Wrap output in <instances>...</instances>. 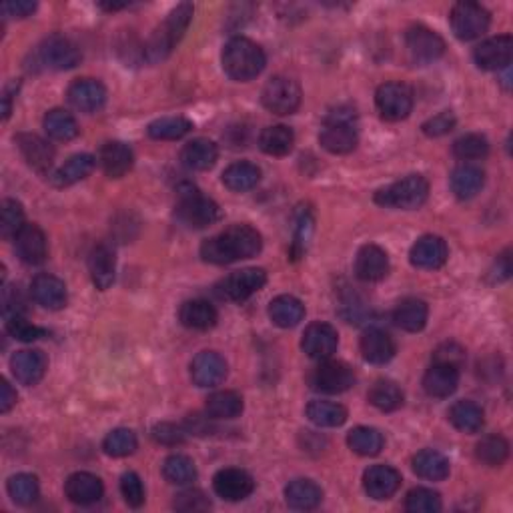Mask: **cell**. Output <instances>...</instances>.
<instances>
[{"instance_id":"6da1fadb","label":"cell","mask_w":513,"mask_h":513,"mask_svg":"<svg viewBox=\"0 0 513 513\" xmlns=\"http://www.w3.org/2000/svg\"><path fill=\"white\" fill-rule=\"evenodd\" d=\"M263 249V237L251 225H231L201 245V256L211 265H231L251 259Z\"/></svg>"},{"instance_id":"7a4b0ae2","label":"cell","mask_w":513,"mask_h":513,"mask_svg":"<svg viewBox=\"0 0 513 513\" xmlns=\"http://www.w3.org/2000/svg\"><path fill=\"white\" fill-rule=\"evenodd\" d=\"M193 13L195 8L191 3H181L177 8H172L167 19L155 29L151 38L147 40L143 55L148 63L156 64L167 59L172 48L185 37L189 24L193 21Z\"/></svg>"},{"instance_id":"3957f363","label":"cell","mask_w":513,"mask_h":513,"mask_svg":"<svg viewBox=\"0 0 513 513\" xmlns=\"http://www.w3.org/2000/svg\"><path fill=\"white\" fill-rule=\"evenodd\" d=\"M221 59L223 71L239 82H249L256 79L263 72L265 64H267V56H265L263 48L245 37L231 38L225 48H223Z\"/></svg>"},{"instance_id":"277c9868","label":"cell","mask_w":513,"mask_h":513,"mask_svg":"<svg viewBox=\"0 0 513 513\" xmlns=\"http://www.w3.org/2000/svg\"><path fill=\"white\" fill-rule=\"evenodd\" d=\"M429 197V183L425 177L409 175L401 181H395L382 191L375 193V203L387 206V209H401L413 211L425 205Z\"/></svg>"},{"instance_id":"5b68a950","label":"cell","mask_w":513,"mask_h":513,"mask_svg":"<svg viewBox=\"0 0 513 513\" xmlns=\"http://www.w3.org/2000/svg\"><path fill=\"white\" fill-rule=\"evenodd\" d=\"M357 127H355V114L351 111H335L325 119L319 132V143L325 151L333 155H347L357 147Z\"/></svg>"},{"instance_id":"8992f818","label":"cell","mask_w":513,"mask_h":513,"mask_svg":"<svg viewBox=\"0 0 513 513\" xmlns=\"http://www.w3.org/2000/svg\"><path fill=\"white\" fill-rule=\"evenodd\" d=\"M175 217L189 229H206L221 219V209L213 198L201 195L195 189L181 193L175 206Z\"/></svg>"},{"instance_id":"52a82bcc","label":"cell","mask_w":513,"mask_h":513,"mask_svg":"<svg viewBox=\"0 0 513 513\" xmlns=\"http://www.w3.org/2000/svg\"><path fill=\"white\" fill-rule=\"evenodd\" d=\"M301 87L289 77H273L263 88V106L273 114L287 117L293 114L301 105Z\"/></svg>"},{"instance_id":"ba28073f","label":"cell","mask_w":513,"mask_h":513,"mask_svg":"<svg viewBox=\"0 0 513 513\" xmlns=\"http://www.w3.org/2000/svg\"><path fill=\"white\" fill-rule=\"evenodd\" d=\"M309 383L319 393H345L355 385V371L345 361L325 359L319 361V366L313 369Z\"/></svg>"},{"instance_id":"9c48e42d","label":"cell","mask_w":513,"mask_h":513,"mask_svg":"<svg viewBox=\"0 0 513 513\" xmlns=\"http://www.w3.org/2000/svg\"><path fill=\"white\" fill-rule=\"evenodd\" d=\"M37 56L40 64H45L51 71H71L80 64L82 53L80 48L72 43L71 38L63 35L46 37L37 48Z\"/></svg>"},{"instance_id":"30bf717a","label":"cell","mask_w":513,"mask_h":513,"mask_svg":"<svg viewBox=\"0 0 513 513\" xmlns=\"http://www.w3.org/2000/svg\"><path fill=\"white\" fill-rule=\"evenodd\" d=\"M492 16L477 3H458L451 8V29L459 40H475L490 29Z\"/></svg>"},{"instance_id":"8fae6325","label":"cell","mask_w":513,"mask_h":513,"mask_svg":"<svg viewBox=\"0 0 513 513\" xmlns=\"http://www.w3.org/2000/svg\"><path fill=\"white\" fill-rule=\"evenodd\" d=\"M375 105L385 121H403L413 109V90L405 82H385L377 88Z\"/></svg>"},{"instance_id":"7c38bea8","label":"cell","mask_w":513,"mask_h":513,"mask_svg":"<svg viewBox=\"0 0 513 513\" xmlns=\"http://www.w3.org/2000/svg\"><path fill=\"white\" fill-rule=\"evenodd\" d=\"M265 283H267V273H265V269L249 267L231 273V275H227L217 285V291L223 299L241 303L249 299L256 291H261Z\"/></svg>"},{"instance_id":"4fadbf2b","label":"cell","mask_w":513,"mask_h":513,"mask_svg":"<svg viewBox=\"0 0 513 513\" xmlns=\"http://www.w3.org/2000/svg\"><path fill=\"white\" fill-rule=\"evenodd\" d=\"M405 45L411 59L419 64L435 63L445 53V40L427 27H411L405 35Z\"/></svg>"},{"instance_id":"5bb4252c","label":"cell","mask_w":513,"mask_h":513,"mask_svg":"<svg viewBox=\"0 0 513 513\" xmlns=\"http://www.w3.org/2000/svg\"><path fill=\"white\" fill-rule=\"evenodd\" d=\"M213 490L225 501H243L253 493L255 482L245 469L225 467L214 474Z\"/></svg>"},{"instance_id":"9a60e30c","label":"cell","mask_w":513,"mask_h":513,"mask_svg":"<svg viewBox=\"0 0 513 513\" xmlns=\"http://www.w3.org/2000/svg\"><path fill=\"white\" fill-rule=\"evenodd\" d=\"M339 345V335L337 329L329 323H311V325L305 329L301 347L303 351L307 353V357L315 361H325L333 357V353L337 351Z\"/></svg>"},{"instance_id":"2e32d148","label":"cell","mask_w":513,"mask_h":513,"mask_svg":"<svg viewBox=\"0 0 513 513\" xmlns=\"http://www.w3.org/2000/svg\"><path fill=\"white\" fill-rule=\"evenodd\" d=\"M513 56V38L509 35H500L484 40L475 46L474 61L484 71H503L508 69Z\"/></svg>"},{"instance_id":"e0dca14e","label":"cell","mask_w":513,"mask_h":513,"mask_svg":"<svg viewBox=\"0 0 513 513\" xmlns=\"http://www.w3.org/2000/svg\"><path fill=\"white\" fill-rule=\"evenodd\" d=\"M448 256H450L448 243L437 235H424L421 239H417L409 251V261L413 267L425 271L442 269L445 261H448Z\"/></svg>"},{"instance_id":"ac0fdd59","label":"cell","mask_w":513,"mask_h":513,"mask_svg":"<svg viewBox=\"0 0 513 513\" xmlns=\"http://www.w3.org/2000/svg\"><path fill=\"white\" fill-rule=\"evenodd\" d=\"M14 251L27 265H43L48 256V241L45 231L35 223H27L14 237Z\"/></svg>"},{"instance_id":"d6986e66","label":"cell","mask_w":513,"mask_h":513,"mask_svg":"<svg viewBox=\"0 0 513 513\" xmlns=\"http://www.w3.org/2000/svg\"><path fill=\"white\" fill-rule=\"evenodd\" d=\"M46 355L40 349H22L16 351L11 357V369L14 379L21 385L27 387L40 383V379L46 374Z\"/></svg>"},{"instance_id":"ffe728a7","label":"cell","mask_w":513,"mask_h":513,"mask_svg":"<svg viewBox=\"0 0 513 513\" xmlns=\"http://www.w3.org/2000/svg\"><path fill=\"white\" fill-rule=\"evenodd\" d=\"M401 474L389 466H371L363 474V490L371 500H389L401 487Z\"/></svg>"},{"instance_id":"44dd1931","label":"cell","mask_w":513,"mask_h":513,"mask_svg":"<svg viewBox=\"0 0 513 513\" xmlns=\"http://www.w3.org/2000/svg\"><path fill=\"white\" fill-rule=\"evenodd\" d=\"M227 377V361L214 351H201L191 363V379L197 387H217Z\"/></svg>"},{"instance_id":"7402d4cb","label":"cell","mask_w":513,"mask_h":513,"mask_svg":"<svg viewBox=\"0 0 513 513\" xmlns=\"http://www.w3.org/2000/svg\"><path fill=\"white\" fill-rule=\"evenodd\" d=\"M69 103L80 113H98L106 103V88L103 82L95 79H80L74 80L69 87Z\"/></svg>"},{"instance_id":"603a6c76","label":"cell","mask_w":513,"mask_h":513,"mask_svg":"<svg viewBox=\"0 0 513 513\" xmlns=\"http://www.w3.org/2000/svg\"><path fill=\"white\" fill-rule=\"evenodd\" d=\"M64 493L77 506H93V503L101 501L105 485L101 479L88 474V471H77L64 482Z\"/></svg>"},{"instance_id":"cb8c5ba5","label":"cell","mask_w":513,"mask_h":513,"mask_svg":"<svg viewBox=\"0 0 513 513\" xmlns=\"http://www.w3.org/2000/svg\"><path fill=\"white\" fill-rule=\"evenodd\" d=\"M16 145H19V151L24 156V161L29 163V167H32L37 172L51 171L55 163V148L48 140L38 135H32V132H21V135L16 137Z\"/></svg>"},{"instance_id":"d4e9b609","label":"cell","mask_w":513,"mask_h":513,"mask_svg":"<svg viewBox=\"0 0 513 513\" xmlns=\"http://www.w3.org/2000/svg\"><path fill=\"white\" fill-rule=\"evenodd\" d=\"M30 295L38 305L45 309L59 311L63 309L66 301H69V293H66V285L59 277L48 275V273H40L30 283Z\"/></svg>"},{"instance_id":"484cf974","label":"cell","mask_w":513,"mask_h":513,"mask_svg":"<svg viewBox=\"0 0 513 513\" xmlns=\"http://www.w3.org/2000/svg\"><path fill=\"white\" fill-rule=\"evenodd\" d=\"M389 256L377 245H363L355 256V275L366 283H375L387 277Z\"/></svg>"},{"instance_id":"4316f807","label":"cell","mask_w":513,"mask_h":513,"mask_svg":"<svg viewBox=\"0 0 513 513\" xmlns=\"http://www.w3.org/2000/svg\"><path fill=\"white\" fill-rule=\"evenodd\" d=\"M97 161L101 164V169L106 177L121 179L132 169L135 155H132L129 145L121 143V140H111V143L103 145L101 151H98Z\"/></svg>"},{"instance_id":"83f0119b","label":"cell","mask_w":513,"mask_h":513,"mask_svg":"<svg viewBox=\"0 0 513 513\" xmlns=\"http://www.w3.org/2000/svg\"><path fill=\"white\" fill-rule=\"evenodd\" d=\"M359 349L363 359L371 363V366H385V363L393 359L395 343L391 335L385 333L383 329L371 327L361 335Z\"/></svg>"},{"instance_id":"f1b7e54d","label":"cell","mask_w":513,"mask_h":513,"mask_svg":"<svg viewBox=\"0 0 513 513\" xmlns=\"http://www.w3.org/2000/svg\"><path fill=\"white\" fill-rule=\"evenodd\" d=\"M88 271L98 291H106L114 283L117 256L109 245H97L88 255Z\"/></svg>"},{"instance_id":"f546056e","label":"cell","mask_w":513,"mask_h":513,"mask_svg":"<svg viewBox=\"0 0 513 513\" xmlns=\"http://www.w3.org/2000/svg\"><path fill=\"white\" fill-rule=\"evenodd\" d=\"M484 183L485 172L474 163H463L451 172V191L461 201H469V198L477 197L482 193Z\"/></svg>"},{"instance_id":"4dcf8cb0","label":"cell","mask_w":513,"mask_h":513,"mask_svg":"<svg viewBox=\"0 0 513 513\" xmlns=\"http://www.w3.org/2000/svg\"><path fill=\"white\" fill-rule=\"evenodd\" d=\"M458 385H459V369L443 366V363H433L424 377L425 393L429 397H437V399H445V397L453 395Z\"/></svg>"},{"instance_id":"1f68e13d","label":"cell","mask_w":513,"mask_h":513,"mask_svg":"<svg viewBox=\"0 0 513 513\" xmlns=\"http://www.w3.org/2000/svg\"><path fill=\"white\" fill-rule=\"evenodd\" d=\"M179 321L183 323L187 329L206 331V329L217 325L219 313L209 301L191 299V301H185L183 305H181Z\"/></svg>"},{"instance_id":"d6a6232c","label":"cell","mask_w":513,"mask_h":513,"mask_svg":"<svg viewBox=\"0 0 513 513\" xmlns=\"http://www.w3.org/2000/svg\"><path fill=\"white\" fill-rule=\"evenodd\" d=\"M285 501L289 508L297 511L315 509L323 501V490L311 479H293L285 487Z\"/></svg>"},{"instance_id":"836d02e7","label":"cell","mask_w":513,"mask_h":513,"mask_svg":"<svg viewBox=\"0 0 513 513\" xmlns=\"http://www.w3.org/2000/svg\"><path fill=\"white\" fill-rule=\"evenodd\" d=\"M219 159V148L209 139H195L181 151V161L191 171H209Z\"/></svg>"},{"instance_id":"e575fe53","label":"cell","mask_w":513,"mask_h":513,"mask_svg":"<svg viewBox=\"0 0 513 513\" xmlns=\"http://www.w3.org/2000/svg\"><path fill=\"white\" fill-rule=\"evenodd\" d=\"M269 317L281 329L297 327L305 319V305L293 295H279L269 303Z\"/></svg>"},{"instance_id":"d590c367","label":"cell","mask_w":513,"mask_h":513,"mask_svg":"<svg viewBox=\"0 0 513 513\" xmlns=\"http://www.w3.org/2000/svg\"><path fill=\"white\" fill-rule=\"evenodd\" d=\"M411 466L416 475L427 482H443L445 477H450V459L435 450L419 451L413 458Z\"/></svg>"},{"instance_id":"8d00e7d4","label":"cell","mask_w":513,"mask_h":513,"mask_svg":"<svg viewBox=\"0 0 513 513\" xmlns=\"http://www.w3.org/2000/svg\"><path fill=\"white\" fill-rule=\"evenodd\" d=\"M95 156L93 155H87V153H80V155H74L71 156L69 161H66L61 169H56L53 172V185L55 187H71L74 183H79V181L87 179L90 172L95 169Z\"/></svg>"},{"instance_id":"74e56055","label":"cell","mask_w":513,"mask_h":513,"mask_svg":"<svg viewBox=\"0 0 513 513\" xmlns=\"http://www.w3.org/2000/svg\"><path fill=\"white\" fill-rule=\"evenodd\" d=\"M261 181V169L253 163L239 161L223 171V185L235 193L251 191Z\"/></svg>"},{"instance_id":"f35d334b","label":"cell","mask_w":513,"mask_h":513,"mask_svg":"<svg viewBox=\"0 0 513 513\" xmlns=\"http://www.w3.org/2000/svg\"><path fill=\"white\" fill-rule=\"evenodd\" d=\"M429 309L427 303L416 299V297H409L399 303V307L393 313V321L397 323V327H401L408 333H417V331L424 329L427 325Z\"/></svg>"},{"instance_id":"ab89813d","label":"cell","mask_w":513,"mask_h":513,"mask_svg":"<svg viewBox=\"0 0 513 513\" xmlns=\"http://www.w3.org/2000/svg\"><path fill=\"white\" fill-rule=\"evenodd\" d=\"M205 409L211 419H237L243 413V397L237 391H217L206 397Z\"/></svg>"},{"instance_id":"60d3db41","label":"cell","mask_w":513,"mask_h":513,"mask_svg":"<svg viewBox=\"0 0 513 513\" xmlns=\"http://www.w3.org/2000/svg\"><path fill=\"white\" fill-rule=\"evenodd\" d=\"M450 421L463 433H477L484 427V411L474 401H458L450 409Z\"/></svg>"},{"instance_id":"b9f144b4","label":"cell","mask_w":513,"mask_h":513,"mask_svg":"<svg viewBox=\"0 0 513 513\" xmlns=\"http://www.w3.org/2000/svg\"><path fill=\"white\" fill-rule=\"evenodd\" d=\"M295 135L293 130L285 125L267 127L259 135V147L263 153L271 156H285L293 151Z\"/></svg>"},{"instance_id":"7bdbcfd3","label":"cell","mask_w":513,"mask_h":513,"mask_svg":"<svg viewBox=\"0 0 513 513\" xmlns=\"http://www.w3.org/2000/svg\"><path fill=\"white\" fill-rule=\"evenodd\" d=\"M45 130L46 135L59 143H69L79 135V122L69 111L53 109L45 117Z\"/></svg>"},{"instance_id":"ee69618b","label":"cell","mask_w":513,"mask_h":513,"mask_svg":"<svg viewBox=\"0 0 513 513\" xmlns=\"http://www.w3.org/2000/svg\"><path fill=\"white\" fill-rule=\"evenodd\" d=\"M383 435L374 427H355L347 435V445L353 453L363 455V458H374L383 450Z\"/></svg>"},{"instance_id":"f6af8a7d","label":"cell","mask_w":513,"mask_h":513,"mask_svg":"<svg viewBox=\"0 0 513 513\" xmlns=\"http://www.w3.org/2000/svg\"><path fill=\"white\" fill-rule=\"evenodd\" d=\"M369 403L379 411H397L403 405V391L401 387L389 382V379H379L369 389Z\"/></svg>"},{"instance_id":"bcb514c9","label":"cell","mask_w":513,"mask_h":513,"mask_svg":"<svg viewBox=\"0 0 513 513\" xmlns=\"http://www.w3.org/2000/svg\"><path fill=\"white\" fill-rule=\"evenodd\" d=\"M163 475L172 485H191L197 479V467L187 455H169L163 463Z\"/></svg>"},{"instance_id":"7dc6e473","label":"cell","mask_w":513,"mask_h":513,"mask_svg":"<svg viewBox=\"0 0 513 513\" xmlns=\"http://www.w3.org/2000/svg\"><path fill=\"white\" fill-rule=\"evenodd\" d=\"M307 417L319 427H341L347 421V409L333 401H311Z\"/></svg>"},{"instance_id":"c3c4849f","label":"cell","mask_w":513,"mask_h":513,"mask_svg":"<svg viewBox=\"0 0 513 513\" xmlns=\"http://www.w3.org/2000/svg\"><path fill=\"white\" fill-rule=\"evenodd\" d=\"M193 130V122L185 117H163L148 125V137L155 140H179Z\"/></svg>"},{"instance_id":"681fc988","label":"cell","mask_w":513,"mask_h":513,"mask_svg":"<svg viewBox=\"0 0 513 513\" xmlns=\"http://www.w3.org/2000/svg\"><path fill=\"white\" fill-rule=\"evenodd\" d=\"M6 490L14 503H19V506H30V503L38 500L40 485L38 479L32 474H16L8 479Z\"/></svg>"},{"instance_id":"f907efd6","label":"cell","mask_w":513,"mask_h":513,"mask_svg":"<svg viewBox=\"0 0 513 513\" xmlns=\"http://www.w3.org/2000/svg\"><path fill=\"white\" fill-rule=\"evenodd\" d=\"M477 459L490 467H498L509 455V443L501 435H487L475 448Z\"/></svg>"},{"instance_id":"816d5d0a","label":"cell","mask_w":513,"mask_h":513,"mask_svg":"<svg viewBox=\"0 0 513 513\" xmlns=\"http://www.w3.org/2000/svg\"><path fill=\"white\" fill-rule=\"evenodd\" d=\"M487 153H490V140L484 135H477V132L463 135L453 143V155L461 161L485 159Z\"/></svg>"},{"instance_id":"f5cc1de1","label":"cell","mask_w":513,"mask_h":513,"mask_svg":"<svg viewBox=\"0 0 513 513\" xmlns=\"http://www.w3.org/2000/svg\"><path fill=\"white\" fill-rule=\"evenodd\" d=\"M137 435L130 429L119 427L113 429V432L105 437L103 442V451L109 455V458H127V455L135 453L137 450Z\"/></svg>"},{"instance_id":"db71d44e","label":"cell","mask_w":513,"mask_h":513,"mask_svg":"<svg viewBox=\"0 0 513 513\" xmlns=\"http://www.w3.org/2000/svg\"><path fill=\"white\" fill-rule=\"evenodd\" d=\"M24 225L27 223H24L22 205L14 198H4L3 211H0V235L4 239H14Z\"/></svg>"},{"instance_id":"11a10c76","label":"cell","mask_w":513,"mask_h":513,"mask_svg":"<svg viewBox=\"0 0 513 513\" xmlns=\"http://www.w3.org/2000/svg\"><path fill=\"white\" fill-rule=\"evenodd\" d=\"M405 509L409 513H437L442 511V495L427 487H416L405 498Z\"/></svg>"},{"instance_id":"9f6ffc18","label":"cell","mask_w":513,"mask_h":513,"mask_svg":"<svg viewBox=\"0 0 513 513\" xmlns=\"http://www.w3.org/2000/svg\"><path fill=\"white\" fill-rule=\"evenodd\" d=\"M4 327H6L8 335L19 339V341H24V343L37 341V339H40L46 333L45 329L32 325L29 319H24L22 313H19V315H8Z\"/></svg>"},{"instance_id":"6f0895ef","label":"cell","mask_w":513,"mask_h":513,"mask_svg":"<svg viewBox=\"0 0 513 513\" xmlns=\"http://www.w3.org/2000/svg\"><path fill=\"white\" fill-rule=\"evenodd\" d=\"M121 493L130 508H140L145 503V485L135 471H127L121 477Z\"/></svg>"},{"instance_id":"680465c9","label":"cell","mask_w":513,"mask_h":513,"mask_svg":"<svg viewBox=\"0 0 513 513\" xmlns=\"http://www.w3.org/2000/svg\"><path fill=\"white\" fill-rule=\"evenodd\" d=\"M175 508L181 511H205L211 508L209 498L198 490L181 492L175 500Z\"/></svg>"},{"instance_id":"91938a15","label":"cell","mask_w":513,"mask_h":513,"mask_svg":"<svg viewBox=\"0 0 513 513\" xmlns=\"http://www.w3.org/2000/svg\"><path fill=\"white\" fill-rule=\"evenodd\" d=\"M463 361H466V351L458 343H443L433 353V363H443V366L461 369Z\"/></svg>"},{"instance_id":"94428289","label":"cell","mask_w":513,"mask_h":513,"mask_svg":"<svg viewBox=\"0 0 513 513\" xmlns=\"http://www.w3.org/2000/svg\"><path fill=\"white\" fill-rule=\"evenodd\" d=\"M455 122H458V121H455L453 113L445 111V113L435 114V117L425 121L424 125H421V129H424V132H425L427 137H443V135H448V132L453 130Z\"/></svg>"},{"instance_id":"6125c7cd","label":"cell","mask_w":513,"mask_h":513,"mask_svg":"<svg viewBox=\"0 0 513 513\" xmlns=\"http://www.w3.org/2000/svg\"><path fill=\"white\" fill-rule=\"evenodd\" d=\"M153 437H155V442H159L163 445H181L187 440V435H185L183 429L177 427L175 424H159V425H155Z\"/></svg>"},{"instance_id":"be15d7a7","label":"cell","mask_w":513,"mask_h":513,"mask_svg":"<svg viewBox=\"0 0 513 513\" xmlns=\"http://www.w3.org/2000/svg\"><path fill=\"white\" fill-rule=\"evenodd\" d=\"M311 229H313V219H311L309 211H305L301 213L299 227H297V235H295V243H293L295 255H301L305 251V247H307V241H309V235H311Z\"/></svg>"},{"instance_id":"e7e4bbea","label":"cell","mask_w":513,"mask_h":513,"mask_svg":"<svg viewBox=\"0 0 513 513\" xmlns=\"http://www.w3.org/2000/svg\"><path fill=\"white\" fill-rule=\"evenodd\" d=\"M35 11L37 3H30V0H13V3L3 4V13L14 16V19H27V16H30Z\"/></svg>"},{"instance_id":"03108f58","label":"cell","mask_w":513,"mask_h":513,"mask_svg":"<svg viewBox=\"0 0 513 513\" xmlns=\"http://www.w3.org/2000/svg\"><path fill=\"white\" fill-rule=\"evenodd\" d=\"M14 405H16V391L6 379H3V383H0V413H8Z\"/></svg>"},{"instance_id":"003e7915","label":"cell","mask_w":513,"mask_h":513,"mask_svg":"<svg viewBox=\"0 0 513 513\" xmlns=\"http://www.w3.org/2000/svg\"><path fill=\"white\" fill-rule=\"evenodd\" d=\"M511 275V263H509V253H503L498 256V263H495V269H493V281H508Z\"/></svg>"}]
</instances>
